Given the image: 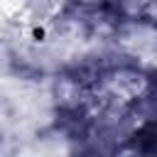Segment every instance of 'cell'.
<instances>
[{
    "mask_svg": "<svg viewBox=\"0 0 157 157\" xmlns=\"http://www.w3.org/2000/svg\"><path fill=\"white\" fill-rule=\"evenodd\" d=\"M155 103H157V86H155ZM147 130H152V137L157 140V118H155V120L147 125Z\"/></svg>",
    "mask_w": 157,
    "mask_h": 157,
    "instance_id": "1",
    "label": "cell"
}]
</instances>
